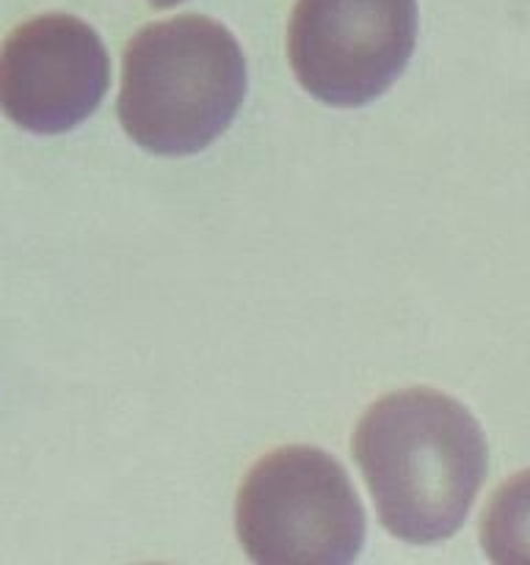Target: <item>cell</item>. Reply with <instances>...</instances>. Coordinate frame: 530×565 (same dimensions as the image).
<instances>
[{
  "mask_svg": "<svg viewBox=\"0 0 530 565\" xmlns=\"http://www.w3.org/2000/svg\"><path fill=\"white\" fill-rule=\"evenodd\" d=\"M351 447L381 524L406 544L453 539L489 469L478 419L431 390L375 401L359 419Z\"/></svg>",
  "mask_w": 530,
  "mask_h": 565,
  "instance_id": "6da1fadb",
  "label": "cell"
},
{
  "mask_svg": "<svg viewBox=\"0 0 530 565\" xmlns=\"http://www.w3.org/2000/svg\"><path fill=\"white\" fill-rule=\"evenodd\" d=\"M246 58L221 22L199 14L149 22L121 55V127L166 158L202 152L241 110Z\"/></svg>",
  "mask_w": 530,
  "mask_h": 565,
  "instance_id": "7a4b0ae2",
  "label": "cell"
},
{
  "mask_svg": "<svg viewBox=\"0 0 530 565\" xmlns=\"http://www.w3.org/2000/svg\"><path fill=\"white\" fill-rule=\"evenodd\" d=\"M241 550L259 565H346L364 544V508L326 450L279 447L252 467L235 502Z\"/></svg>",
  "mask_w": 530,
  "mask_h": 565,
  "instance_id": "3957f363",
  "label": "cell"
},
{
  "mask_svg": "<svg viewBox=\"0 0 530 565\" xmlns=\"http://www.w3.org/2000/svg\"><path fill=\"white\" fill-rule=\"evenodd\" d=\"M417 0H296L287 55L304 92L359 108L386 92L414 53Z\"/></svg>",
  "mask_w": 530,
  "mask_h": 565,
  "instance_id": "277c9868",
  "label": "cell"
},
{
  "mask_svg": "<svg viewBox=\"0 0 530 565\" xmlns=\"http://www.w3.org/2000/svg\"><path fill=\"white\" fill-rule=\"evenodd\" d=\"M110 86V58L88 22L42 14L0 47V110L22 130L59 136L97 110Z\"/></svg>",
  "mask_w": 530,
  "mask_h": 565,
  "instance_id": "5b68a950",
  "label": "cell"
},
{
  "mask_svg": "<svg viewBox=\"0 0 530 565\" xmlns=\"http://www.w3.org/2000/svg\"><path fill=\"white\" fill-rule=\"evenodd\" d=\"M480 546L491 563L530 565V469L495 491L480 519Z\"/></svg>",
  "mask_w": 530,
  "mask_h": 565,
  "instance_id": "8992f818",
  "label": "cell"
},
{
  "mask_svg": "<svg viewBox=\"0 0 530 565\" xmlns=\"http://www.w3.org/2000/svg\"><path fill=\"white\" fill-rule=\"evenodd\" d=\"M177 3H186V0H149V6H155V9H171Z\"/></svg>",
  "mask_w": 530,
  "mask_h": 565,
  "instance_id": "52a82bcc",
  "label": "cell"
}]
</instances>
